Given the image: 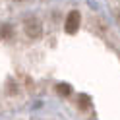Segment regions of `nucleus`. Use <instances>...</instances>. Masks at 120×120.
<instances>
[{"instance_id":"obj_2","label":"nucleus","mask_w":120,"mask_h":120,"mask_svg":"<svg viewBox=\"0 0 120 120\" xmlns=\"http://www.w3.org/2000/svg\"><path fill=\"white\" fill-rule=\"evenodd\" d=\"M78 27H79V14L78 12H72L68 16V19H66V31H68V33H76Z\"/></svg>"},{"instance_id":"obj_5","label":"nucleus","mask_w":120,"mask_h":120,"mask_svg":"<svg viewBox=\"0 0 120 120\" xmlns=\"http://www.w3.org/2000/svg\"><path fill=\"white\" fill-rule=\"evenodd\" d=\"M0 35H2L4 39H8V37L12 35V29H10V25H4V27H2V31H0Z\"/></svg>"},{"instance_id":"obj_1","label":"nucleus","mask_w":120,"mask_h":120,"mask_svg":"<svg viewBox=\"0 0 120 120\" xmlns=\"http://www.w3.org/2000/svg\"><path fill=\"white\" fill-rule=\"evenodd\" d=\"M23 29H25V35L31 37V39H39L41 33H43V25H41V21L37 19V18H29V19H25Z\"/></svg>"},{"instance_id":"obj_4","label":"nucleus","mask_w":120,"mask_h":120,"mask_svg":"<svg viewBox=\"0 0 120 120\" xmlns=\"http://www.w3.org/2000/svg\"><path fill=\"white\" fill-rule=\"evenodd\" d=\"M89 105H91L89 97H87V95H81V97H79V107H81V109H89Z\"/></svg>"},{"instance_id":"obj_3","label":"nucleus","mask_w":120,"mask_h":120,"mask_svg":"<svg viewBox=\"0 0 120 120\" xmlns=\"http://www.w3.org/2000/svg\"><path fill=\"white\" fill-rule=\"evenodd\" d=\"M56 91L62 95V97H70V95H72V87H70L68 83H58V85H56Z\"/></svg>"}]
</instances>
